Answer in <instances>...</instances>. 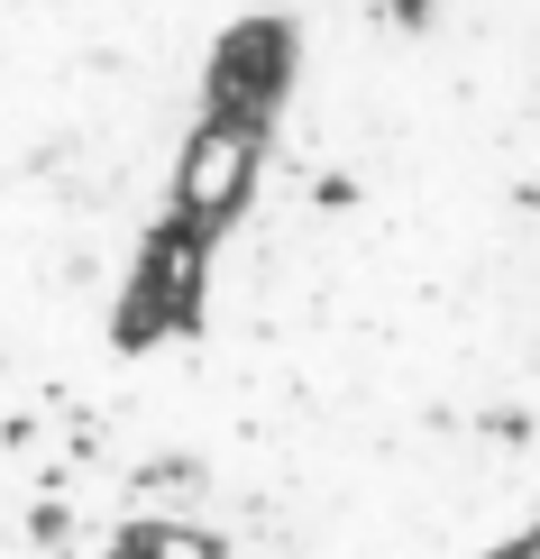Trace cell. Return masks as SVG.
Returning a JSON list of instances; mask_svg holds the SVG:
<instances>
[{
  "mask_svg": "<svg viewBox=\"0 0 540 559\" xmlns=\"http://www.w3.org/2000/svg\"><path fill=\"white\" fill-rule=\"evenodd\" d=\"M531 559H540V550H531Z\"/></svg>",
  "mask_w": 540,
  "mask_h": 559,
  "instance_id": "6da1fadb",
  "label": "cell"
}]
</instances>
